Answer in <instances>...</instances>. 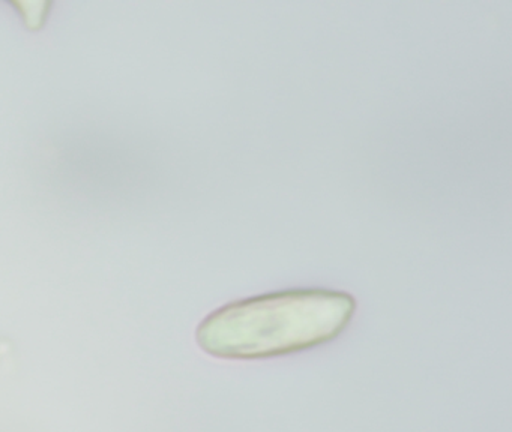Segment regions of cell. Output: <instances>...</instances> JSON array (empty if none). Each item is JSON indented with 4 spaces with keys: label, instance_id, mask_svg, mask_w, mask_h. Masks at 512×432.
<instances>
[{
    "label": "cell",
    "instance_id": "obj_2",
    "mask_svg": "<svg viewBox=\"0 0 512 432\" xmlns=\"http://www.w3.org/2000/svg\"><path fill=\"white\" fill-rule=\"evenodd\" d=\"M16 8L20 9V14L23 15L26 27L29 29L37 30L43 27L47 15H49V8H52V3L49 2H20L14 3Z\"/></svg>",
    "mask_w": 512,
    "mask_h": 432
},
{
    "label": "cell",
    "instance_id": "obj_1",
    "mask_svg": "<svg viewBox=\"0 0 512 432\" xmlns=\"http://www.w3.org/2000/svg\"><path fill=\"white\" fill-rule=\"evenodd\" d=\"M355 312L356 299L346 291H275L215 309L197 327L196 341L220 359H271L334 341Z\"/></svg>",
    "mask_w": 512,
    "mask_h": 432
}]
</instances>
